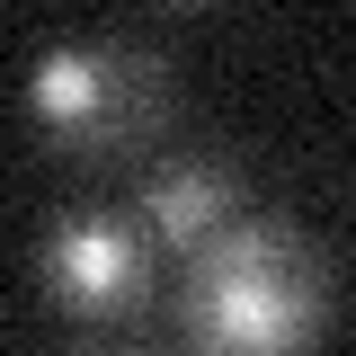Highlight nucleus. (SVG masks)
<instances>
[{
    "label": "nucleus",
    "instance_id": "1",
    "mask_svg": "<svg viewBox=\"0 0 356 356\" xmlns=\"http://www.w3.org/2000/svg\"><path fill=\"white\" fill-rule=\"evenodd\" d=\"M330 259L276 214H241L205 250H187L178 276V330L196 356H303L330 330Z\"/></svg>",
    "mask_w": 356,
    "mask_h": 356
},
{
    "label": "nucleus",
    "instance_id": "2",
    "mask_svg": "<svg viewBox=\"0 0 356 356\" xmlns=\"http://www.w3.org/2000/svg\"><path fill=\"white\" fill-rule=\"evenodd\" d=\"M27 125L72 161H125L170 116V63L134 36H54L18 89Z\"/></svg>",
    "mask_w": 356,
    "mask_h": 356
},
{
    "label": "nucleus",
    "instance_id": "3",
    "mask_svg": "<svg viewBox=\"0 0 356 356\" xmlns=\"http://www.w3.org/2000/svg\"><path fill=\"white\" fill-rule=\"evenodd\" d=\"M36 285L72 321H134L161 294V250L116 205H72V214H54V232L36 250Z\"/></svg>",
    "mask_w": 356,
    "mask_h": 356
},
{
    "label": "nucleus",
    "instance_id": "4",
    "mask_svg": "<svg viewBox=\"0 0 356 356\" xmlns=\"http://www.w3.org/2000/svg\"><path fill=\"white\" fill-rule=\"evenodd\" d=\"M241 214H250V187L222 152H170L143 170V196H134V222L152 232V250H178V259L232 232Z\"/></svg>",
    "mask_w": 356,
    "mask_h": 356
}]
</instances>
